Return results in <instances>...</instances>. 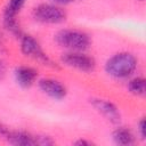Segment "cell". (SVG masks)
Returning <instances> with one entry per match:
<instances>
[{"label": "cell", "instance_id": "cell-16", "mask_svg": "<svg viewBox=\"0 0 146 146\" xmlns=\"http://www.w3.org/2000/svg\"><path fill=\"white\" fill-rule=\"evenodd\" d=\"M74 144H75V145H87V146H90V145H92V143H90V141H87V140H84V139H80V140H76Z\"/></svg>", "mask_w": 146, "mask_h": 146}, {"label": "cell", "instance_id": "cell-19", "mask_svg": "<svg viewBox=\"0 0 146 146\" xmlns=\"http://www.w3.org/2000/svg\"><path fill=\"white\" fill-rule=\"evenodd\" d=\"M140 1H143V0H140Z\"/></svg>", "mask_w": 146, "mask_h": 146}, {"label": "cell", "instance_id": "cell-14", "mask_svg": "<svg viewBox=\"0 0 146 146\" xmlns=\"http://www.w3.org/2000/svg\"><path fill=\"white\" fill-rule=\"evenodd\" d=\"M138 131H139V135L143 139H145V136H146V124H145V119H141L138 123Z\"/></svg>", "mask_w": 146, "mask_h": 146}, {"label": "cell", "instance_id": "cell-11", "mask_svg": "<svg viewBox=\"0 0 146 146\" xmlns=\"http://www.w3.org/2000/svg\"><path fill=\"white\" fill-rule=\"evenodd\" d=\"M25 2H26V0H9L8 3H7V6H6L3 16H7V17H16V15L24 7Z\"/></svg>", "mask_w": 146, "mask_h": 146}, {"label": "cell", "instance_id": "cell-6", "mask_svg": "<svg viewBox=\"0 0 146 146\" xmlns=\"http://www.w3.org/2000/svg\"><path fill=\"white\" fill-rule=\"evenodd\" d=\"M90 103L96 108V111L99 112L105 119H107L112 123H120L121 114L117 107L113 103L106 99H100V98H92Z\"/></svg>", "mask_w": 146, "mask_h": 146}, {"label": "cell", "instance_id": "cell-4", "mask_svg": "<svg viewBox=\"0 0 146 146\" xmlns=\"http://www.w3.org/2000/svg\"><path fill=\"white\" fill-rule=\"evenodd\" d=\"M62 62L65 65L82 72H92L96 67L95 59L82 51H68L62 56Z\"/></svg>", "mask_w": 146, "mask_h": 146}, {"label": "cell", "instance_id": "cell-9", "mask_svg": "<svg viewBox=\"0 0 146 146\" xmlns=\"http://www.w3.org/2000/svg\"><path fill=\"white\" fill-rule=\"evenodd\" d=\"M7 140L11 145L16 146H33L36 145L35 136H32L25 131H9L7 133Z\"/></svg>", "mask_w": 146, "mask_h": 146}, {"label": "cell", "instance_id": "cell-17", "mask_svg": "<svg viewBox=\"0 0 146 146\" xmlns=\"http://www.w3.org/2000/svg\"><path fill=\"white\" fill-rule=\"evenodd\" d=\"M52 2H55L56 5H67L70 2H72L73 0H51Z\"/></svg>", "mask_w": 146, "mask_h": 146}, {"label": "cell", "instance_id": "cell-15", "mask_svg": "<svg viewBox=\"0 0 146 146\" xmlns=\"http://www.w3.org/2000/svg\"><path fill=\"white\" fill-rule=\"evenodd\" d=\"M5 72H6V65L3 64L2 60H0V79H2V76L5 75Z\"/></svg>", "mask_w": 146, "mask_h": 146}, {"label": "cell", "instance_id": "cell-5", "mask_svg": "<svg viewBox=\"0 0 146 146\" xmlns=\"http://www.w3.org/2000/svg\"><path fill=\"white\" fill-rule=\"evenodd\" d=\"M21 50L25 56L36 59V60L43 63L44 65L52 64L51 60L49 59V57L43 52L39 42L31 35H22L21 36Z\"/></svg>", "mask_w": 146, "mask_h": 146}, {"label": "cell", "instance_id": "cell-8", "mask_svg": "<svg viewBox=\"0 0 146 146\" xmlns=\"http://www.w3.org/2000/svg\"><path fill=\"white\" fill-rule=\"evenodd\" d=\"M15 80L22 88H30L38 78V72L30 66H18L14 72Z\"/></svg>", "mask_w": 146, "mask_h": 146}, {"label": "cell", "instance_id": "cell-1", "mask_svg": "<svg viewBox=\"0 0 146 146\" xmlns=\"http://www.w3.org/2000/svg\"><path fill=\"white\" fill-rule=\"evenodd\" d=\"M137 68V58L131 52H117L107 59L105 71L115 79H125Z\"/></svg>", "mask_w": 146, "mask_h": 146}, {"label": "cell", "instance_id": "cell-2", "mask_svg": "<svg viewBox=\"0 0 146 146\" xmlns=\"http://www.w3.org/2000/svg\"><path fill=\"white\" fill-rule=\"evenodd\" d=\"M56 42L70 51H83L90 46V38L86 32L74 29H64L56 33Z\"/></svg>", "mask_w": 146, "mask_h": 146}, {"label": "cell", "instance_id": "cell-12", "mask_svg": "<svg viewBox=\"0 0 146 146\" xmlns=\"http://www.w3.org/2000/svg\"><path fill=\"white\" fill-rule=\"evenodd\" d=\"M128 89L131 94L136 96H144L145 95V79L144 78H135L129 81Z\"/></svg>", "mask_w": 146, "mask_h": 146}, {"label": "cell", "instance_id": "cell-7", "mask_svg": "<svg viewBox=\"0 0 146 146\" xmlns=\"http://www.w3.org/2000/svg\"><path fill=\"white\" fill-rule=\"evenodd\" d=\"M38 84H39L40 90L52 99L60 100L65 98L67 94L66 88L59 81L54 80V79H41L39 80Z\"/></svg>", "mask_w": 146, "mask_h": 146}, {"label": "cell", "instance_id": "cell-18", "mask_svg": "<svg viewBox=\"0 0 146 146\" xmlns=\"http://www.w3.org/2000/svg\"><path fill=\"white\" fill-rule=\"evenodd\" d=\"M8 132H9V130H8L6 127H3L2 124H0V135H1V136H7Z\"/></svg>", "mask_w": 146, "mask_h": 146}, {"label": "cell", "instance_id": "cell-3", "mask_svg": "<svg viewBox=\"0 0 146 146\" xmlns=\"http://www.w3.org/2000/svg\"><path fill=\"white\" fill-rule=\"evenodd\" d=\"M33 17L40 23L59 24L65 21L66 13L56 5L41 3L33 9Z\"/></svg>", "mask_w": 146, "mask_h": 146}, {"label": "cell", "instance_id": "cell-10", "mask_svg": "<svg viewBox=\"0 0 146 146\" xmlns=\"http://www.w3.org/2000/svg\"><path fill=\"white\" fill-rule=\"evenodd\" d=\"M113 140L117 145L130 146L135 144V136L132 131L124 127H119L113 131Z\"/></svg>", "mask_w": 146, "mask_h": 146}, {"label": "cell", "instance_id": "cell-13", "mask_svg": "<svg viewBox=\"0 0 146 146\" xmlns=\"http://www.w3.org/2000/svg\"><path fill=\"white\" fill-rule=\"evenodd\" d=\"M3 24H5V27L11 32L14 35H17V36H22V31L19 29V25L17 24L16 22V18L15 17H7V16H3Z\"/></svg>", "mask_w": 146, "mask_h": 146}]
</instances>
